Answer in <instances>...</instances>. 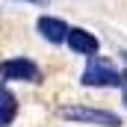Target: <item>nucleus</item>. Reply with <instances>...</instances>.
Wrapping results in <instances>:
<instances>
[{
    "label": "nucleus",
    "mask_w": 127,
    "mask_h": 127,
    "mask_svg": "<svg viewBox=\"0 0 127 127\" xmlns=\"http://www.w3.org/2000/svg\"><path fill=\"white\" fill-rule=\"evenodd\" d=\"M80 83L83 86H103V89H115V86H124V74H118L109 59H103V56H89V65H86V71H83V77H80Z\"/></svg>",
    "instance_id": "nucleus-1"
},
{
    "label": "nucleus",
    "mask_w": 127,
    "mask_h": 127,
    "mask_svg": "<svg viewBox=\"0 0 127 127\" xmlns=\"http://www.w3.org/2000/svg\"><path fill=\"white\" fill-rule=\"evenodd\" d=\"M65 121H83V124H97V127H121V118L109 109H92V106H62L59 109Z\"/></svg>",
    "instance_id": "nucleus-2"
},
{
    "label": "nucleus",
    "mask_w": 127,
    "mask_h": 127,
    "mask_svg": "<svg viewBox=\"0 0 127 127\" xmlns=\"http://www.w3.org/2000/svg\"><path fill=\"white\" fill-rule=\"evenodd\" d=\"M0 80H27V83H41V71H38V65L32 62V59H24V56H18V59H6V62L0 65Z\"/></svg>",
    "instance_id": "nucleus-3"
},
{
    "label": "nucleus",
    "mask_w": 127,
    "mask_h": 127,
    "mask_svg": "<svg viewBox=\"0 0 127 127\" xmlns=\"http://www.w3.org/2000/svg\"><path fill=\"white\" fill-rule=\"evenodd\" d=\"M68 47H71L74 53H80V56H95L100 44H97V38L89 30H83V27H71V32H68Z\"/></svg>",
    "instance_id": "nucleus-4"
},
{
    "label": "nucleus",
    "mask_w": 127,
    "mask_h": 127,
    "mask_svg": "<svg viewBox=\"0 0 127 127\" xmlns=\"http://www.w3.org/2000/svg\"><path fill=\"white\" fill-rule=\"evenodd\" d=\"M38 32L47 38V41H53V44H59V41H68V32H71V27L65 24V21H59V18H38Z\"/></svg>",
    "instance_id": "nucleus-5"
},
{
    "label": "nucleus",
    "mask_w": 127,
    "mask_h": 127,
    "mask_svg": "<svg viewBox=\"0 0 127 127\" xmlns=\"http://www.w3.org/2000/svg\"><path fill=\"white\" fill-rule=\"evenodd\" d=\"M15 112H18V103H15V97L9 95L3 86H0V127L12 124L15 121Z\"/></svg>",
    "instance_id": "nucleus-6"
},
{
    "label": "nucleus",
    "mask_w": 127,
    "mask_h": 127,
    "mask_svg": "<svg viewBox=\"0 0 127 127\" xmlns=\"http://www.w3.org/2000/svg\"><path fill=\"white\" fill-rule=\"evenodd\" d=\"M121 92H124V103H127V74H124V86H121Z\"/></svg>",
    "instance_id": "nucleus-7"
},
{
    "label": "nucleus",
    "mask_w": 127,
    "mask_h": 127,
    "mask_svg": "<svg viewBox=\"0 0 127 127\" xmlns=\"http://www.w3.org/2000/svg\"><path fill=\"white\" fill-rule=\"evenodd\" d=\"M24 3H47V0H24Z\"/></svg>",
    "instance_id": "nucleus-8"
},
{
    "label": "nucleus",
    "mask_w": 127,
    "mask_h": 127,
    "mask_svg": "<svg viewBox=\"0 0 127 127\" xmlns=\"http://www.w3.org/2000/svg\"><path fill=\"white\" fill-rule=\"evenodd\" d=\"M121 59H124V65H127V53H121Z\"/></svg>",
    "instance_id": "nucleus-9"
}]
</instances>
